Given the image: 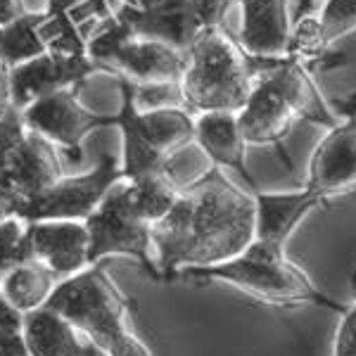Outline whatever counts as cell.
I'll list each match as a JSON object with an SVG mask.
<instances>
[{
  "label": "cell",
  "instance_id": "cell-24",
  "mask_svg": "<svg viewBox=\"0 0 356 356\" xmlns=\"http://www.w3.org/2000/svg\"><path fill=\"white\" fill-rule=\"evenodd\" d=\"M318 19L325 43H335L356 29V0H325Z\"/></svg>",
  "mask_w": 356,
  "mask_h": 356
},
{
  "label": "cell",
  "instance_id": "cell-12",
  "mask_svg": "<svg viewBox=\"0 0 356 356\" xmlns=\"http://www.w3.org/2000/svg\"><path fill=\"white\" fill-rule=\"evenodd\" d=\"M138 38L159 41L188 53L202 31V22L191 0H131L117 10Z\"/></svg>",
  "mask_w": 356,
  "mask_h": 356
},
{
  "label": "cell",
  "instance_id": "cell-13",
  "mask_svg": "<svg viewBox=\"0 0 356 356\" xmlns=\"http://www.w3.org/2000/svg\"><path fill=\"white\" fill-rule=\"evenodd\" d=\"M97 69L100 67L88 55L43 53L10 69V102L19 110H26L45 95L79 86Z\"/></svg>",
  "mask_w": 356,
  "mask_h": 356
},
{
  "label": "cell",
  "instance_id": "cell-25",
  "mask_svg": "<svg viewBox=\"0 0 356 356\" xmlns=\"http://www.w3.org/2000/svg\"><path fill=\"white\" fill-rule=\"evenodd\" d=\"M134 102L140 112L164 110V107H186L181 83H134Z\"/></svg>",
  "mask_w": 356,
  "mask_h": 356
},
{
  "label": "cell",
  "instance_id": "cell-6",
  "mask_svg": "<svg viewBox=\"0 0 356 356\" xmlns=\"http://www.w3.org/2000/svg\"><path fill=\"white\" fill-rule=\"evenodd\" d=\"M90 233V266L107 257H129L152 280L162 283V273L154 257L152 226L134 209L126 181L117 183L93 214L86 219Z\"/></svg>",
  "mask_w": 356,
  "mask_h": 356
},
{
  "label": "cell",
  "instance_id": "cell-22",
  "mask_svg": "<svg viewBox=\"0 0 356 356\" xmlns=\"http://www.w3.org/2000/svg\"><path fill=\"white\" fill-rule=\"evenodd\" d=\"M45 22L43 15H24L22 19L13 22L10 26L0 29V62L10 65V69L17 65L33 60V57L45 53V45L38 36V26Z\"/></svg>",
  "mask_w": 356,
  "mask_h": 356
},
{
  "label": "cell",
  "instance_id": "cell-2",
  "mask_svg": "<svg viewBox=\"0 0 356 356\" xmlns=\"http://www.w3.org/2000/svg\"><path fill=\"white\" fill-rule=\"evenodd\" d=\"M45 307L57 309L102 356H152L134 330V300L117 288L105 261L60 280Z\"/></svg>",
  "mask_w": 356,
  "mask_h": 356
},
{
  "label": "cell",
  "instance_id": "cell-5",
  "mask_svg": "<svg viewBox=\"0 0 356 356\" xmlns=\"http://www.w3.org/2000/svg\"><path fill=\"white\" fill-rule=\"evenodd\" d=\"M88 57L100 69L134 83H181L188 67V53L138 38L117 13L88 41Z\"/></svg>",
  "mask_w": 356,
  "mask_h": 356
},
{
  "label": "cell",
  "instance_id": "cell-29",
  "mask_svg": "<svg viewBox=\"0 0 356 356\" xmlns=\"http://www.w3.org/2000/svg\"><path fill=\"white\" fill-rule=\"evenodd\" d=\"M191 3L200 17V22H202V29H214L223 26L233 0H191Z\"/></svg>",
  "mask_w": 356,
  "mask_h": 356
},
{
  "label": "cell",
  "instance_id": "cell-33",
  "mask_svg": "<svg viewBox=\"0 0 356 356\" xmlns=\"http://www.w3.org/2000/svg\"><path fill=\"white\" fill-rule=\"evenodd\" d=\"M0 100H10V72L3 69V62H0Z\"/></svg>",
  "mask_w": 356,
  "mask_h": 356
},
{
  "label": "cell",
  "instance_id": "cell-9",
  "mask_svg": "<svg viewBox=\"0 0 356 356\" xmlns=\"http://www.w3.org/2000/svg\"><path fill=\"white\" fill-rule=\"evenodd\" d=\"M342 119L318 140L304 188L321 202L356 191V105H340Z\"/></svg>",
  "mask_w": 356,
  "mask_h": 356
},
{
  "label": "cell",
  "instance_id": "cell-20",
  "mask_svg": "<svg viewBox=\"0 0 356 356\" xmlns=\"http://www.w3.org/2000/svg\"><path fill=\"white\" fill-rule=\"evenodd\" d=\"M79 0H50L45 22L38 26V36L45 45V53L55 55H88V41L74 19L72 10Z\"/></svg>",
  "mask_w": 356,
  "mask_h": 356
},
{
  "label": "cell",
  "instance_id": "cell-18",
  "mask_svg": "<svg viewBox=\"0 0 356 356\" xmlns=\"http://www.w3.org/2000/svg\"><path fill=\"white\" fill-rule=\"evenodd\" d=\"M81 332L53 307L24 314V342L31 356H100L93 344L81 342Z\"/></svg>",
  "mask_w": 356,
  "mask_h": 356
},
{
  "label": "cell",
  "instance_id": "cell-7",
  "mask_svg": "<svg viewBox=\"0 0 356 356\" xmlns=\"http://www.w3.org/2000/svg\"><path fill=\"white\" fill-rule=\"evenodd\" d=\"M124 181L122 162L114 154H102L93 171L65 176L50 191L22 204H15V216L24 223L36 221H86L102 204L117 183Z\"/></svg>",
  "mask_w": 356,
  "mask_h": 356
},
{
  "label": "cell",
  "instance_id": "cell-14",
  "mask_svg": "<svg viewBox=\"0 0 356 356\" xmlns=\"http://www.w3.org/2000/svg\"><path fill=\"white\" fill-rule=\"evenodd\" d=\"M31 259L65 280L90 266V233L86 221H36L26 223Z\"/></svg>",
  "mask_w": 356,
  "mask_h": 356
},
{
  "label": "cell",
  "instance_id": "cell-8",
  "mask_svg": "<svg viewBox=\"0 0 356 356\" xmlns=\"http://www.w3.org/2000/svg\"><path fill=\"white\" fill-rule=\"evenodd\" d=\"M24 122L29 131H36L55 143L74 164L83 159V138L97 129L117 126V114H95L79 102L76 90H57L29 105Z\"/></svg>",
  "mask_w": 356,
  "mask_h": 356
},
{
  "label": "cell",
  "instance_id": "cell-15",
  "mask_svg": "<svg viewBox=\"0 0 356 356\" xmlns=\"http://www.w3.org/2000/svg\"><path fill=\"white\" fill-rule=\"evenodd\" d=\"M240 8L243 22L235 38L247 55L259 60H280L288 55L290 0H240Z\"/></svg>",
  "mask_w": 356,
  "mask_h": 356
},
{
  "label": "cell",
  "instance_id": "cell-17",
  "mask_svg": "<svg viewBox=\"0 0 356 356\" xmlns=\"http://www.w3.org/2000/svg\"><path fill=\"white\" fill-rule=\"evenodd\" d=\"M195 145L219 169H233L252 193L259 191L247 169V140L235 112L195 114Z\"/></svg>",
  "mask_w": 356,
  "mask_h": 356
},
{
  "label": "cell",
  "instance_id": "cell-1",
  "mask_svg": "<svg viewBox=\"0 0 356 356\" xmlns=\"http://www.w3.org/2000/svg\"><path fill=\"white\" fill-rule=\"evenodd\" d=\"M254 238V193L235 186L219 166L183 188L174 209L152 226L154 257L166 283L183 268L235 259Z\"/></svg>",
  "mask_w": 356,
  "mask_h": 356
},
{
  "label": "cell",
  "instance_id": "cell-31",
  "mask_svg": "<svg viewBox=\"0 0 356 356\" xmlns=\"http://www.w3.org/2000/svg\"><path fill=\"white\" fill-rule=\"evenodd\" d=\"M316 5H318V0H295V19L292 22H300L304 17L316 15Z\"/></svg>",
  "mask_w": 356,
  "mask_h": 356
},
{
  "label": "cell",
  "instance_id": "cell-23",
  "mask_svg": "<svg viewBox=\"0 0 356 356\" xmlns=\"http://www.w3.org/2000/svg\"><path fill=\"white\" fill-rule=\"evenodd\" d=\"M29 259H31V252L26 240V223L17 216L0 223V280Z\"/></svg>",
  "mask_w": 356,
  "mask_h": 356
},
{
  "label": "cell",
  "instance_id": "cell-26",
  "mask_svg": "<svg viewBox=\"0 0 356 356\" xmlns=\"http://www.w3.org/2000/svg\"><path fill=\"white\" fill-rule=\"evenodd\" d=\"M29 352L24 342V314L15 309L0 292V356Z\"/></svg>",
  "mask_w": 356,
  "mask_h": 356
},
{
  "label": "cell",
  "instance_id": "cell-35",
  "mask_svg": "<svg viewBox=\"0 0 356 356\" xmlns=\"http://www.w3.org/2000/svg\"><path fill=\"white\" fill-rule=\"evenodd\" d=\"M352 304H356V300H354V302H352Z\"/></svg>",
  "mask_w": 356,
  "mask_h": 356
},
{
  "label": "cell",
  "instance_id": "cell-21",
  "mask_svg": "<svg viewBox=\"0 0 356 356\" xmlns=\"http://www.w3.org/2000/svg\"><path fill=\"white\" fill-rule=\"evenodd\" d=\"M129 186V197L131 204L138 214L143 216L150 226L159 223L174 209V204L181 197V188L176 186V181L169 176V171L152 176H143L138 181H126Z\"/></svg>",
  "mask_w": 356,
  "mask_h": 356
},
{
  "label": "cell",
  "instance_id": "cell-27",
  "mask_svg": "<svg viewBox=\"0 0 356 356\" xmlns=\"http://www.w3.org/2000/svg\"><path fill=\"white\" fill-rule=\"evenodd\" d=\"M29 129L24 122V112L15 107L10 100H0V159L13 152L26 138Z\"/></svg>",
  "mask_w": 356,
  "mask_h": 356
},
{
  "label": "cell",
  "instance_id": "cell-10",
  "mask_svg": "<svg viewBox=\"0 0 356 356\" xmlns=\"http://www.w3.org/2000/svg\"><path fill=\"white\" fill-rule=\"evenodd\" d=\"M268 65L271 60H259L254 88L245 107L238 112V119L247 145L280 147L297 122H302V117L280 81L271 74Z\"/></svg>",
  "mask_w": 356,
  "mask_h": 356
},
{
  "label": "cell",
  "instance_id": "cell-11",
  "mask_svg": "<svg viewBox=\"0 0 356 356\" xmlns=\"http://www.w3.org/2000/svg\"><path fill=\"white\" fill-rule=\"evenodd\" d=\"M65 178L60 147L36 131H29L24 140L0 159V195L22 204Z\"/></svg>",
  "mask_w": 356,
  "mask_h": 356
},
{
  "label": "cell",
  "instance_id": "cell-28",
  "mask_svg": "<svg viewBox=\"0 0 356 356\" xmlns=\"http://www.w3.org/2000/svg\"><path fill=\"white\" fill-rule=\"evenodd\" d=\"M332 356H356V304H349L347 312L340 314Z\"/></svg>",
  "mask_w": 356,
  "mask_h": 356
},
{
  "label": "cell",
  "instance_id": "cell-34",
  "mask_svg": "<svg viewBox=\"0 0 356 356\" xmlns=\"http://www.w3.org/2000/svg\"><path fill=\"white\" fill-rule=\"evenodd\" d=\"M17 356H31V354H29V352H24V354H17Z\"/></svg>",
  "mask_w": 356,
  "mask_h": 356
},
{
  "label": "cell",
  "instance_id": "cell-19",
  "mask_svg": "<svg viewBox=\"0 0 356 356\" xmlns=\"http://www.w3.org/2000/svg\"><path fill=\"white\" fill-rule=\"evenodd\" d=\"M57 285H60V278L50 268L29 259L15 266L0 280V292L15 309H19L22 314H29L45 307Z\"/></svg>",
  "mask_w": 356,
  "mask_h": 356
},
{
  "label": "cell",
  "instance_id": "cell-16",
  "mask_svg": "<svg viewBox=\"0 0 356 356\" xmlns=\"http://www.w3.org/2000/svg\"><path fill=\"white\" fill-rule=\"evenodd\" d=\"M257 200V238L254 243L271 252L285 254V247L292 233L300 228V223L312 214L314 209L323 207L318 197L302 188L290 193H254Z\"/></svg>",
  "mask_w": 356,
  "mask_h": 356
},
{
  "label": "cell",
  "instance_id": "cell-4",
  "mask_svg": "<svg viewBox=\"0 0 356 356\" xmlns=\"http://www.w3.org/2000/svg\"><path fill=\"white\" fill-rule=\"evenodd\" d=\"M254 79V57L240 48L226 26L202 29L188 50V67L181 79L186 107L193 114H238L250 100Z\"/></svg>",
  "mask_w": 356,
  "mask_h": 356
},
{
  "label": "cell",
  "instance_id": "cell-3",
  "mask_svg": "<svg viewBox=\"0 0 356 356\" xmlns=\"http://www.w3.org/2000/svg\"><path fill=\"white\" fill-rule=\"evenodd\" d=\"M221 283L240 290L243 295L273 307H321L344 314L349 304H342L314 285L288 254L271 252L259 243H252L240 257L216 266L183 268L171 283Z\"/></svg>",
  "mask_w": 356,
  "mask_h": 356
},
{
  "label": "cell",
  "instance_id": "cell-32",
  "mask_svg": "<svg viewBox=\"0 0 356 356\" xmlns=\"http://www.w3.org/2000/svg\"><path fill=\"white\" fill-rule=\"evenodd\" d=\"M15 216V209H13V200H8L5 195H0V223H5L8 219Z\"/></svg>",
  "mask_w": 356,
  "mask_h": 356
},
{
  "label": "cell",
  "instance_id": "cell-30",
  "mask_svg": "<svg viewBox=\"0 0 356 356\" xmlns=\"http://www.w3.org/2000/svg\"><path fill=\"white\" fill-rule=\"evenodd\" d=\"M26 15L24 0H0V29L10 26L13 22L22 19Z\"/></svg>",
  "mask_w": 356,
  "mask_h": 356
}]
</instances>
